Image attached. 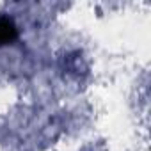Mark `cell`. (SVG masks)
Wrapping results in <instances>:
<instances>
[{
  "instance_id": "cell-1",
  "label": "cell",
  "mask_w": 151,
  "mask_h": 151,
  "mask_svg": "<svg viewBox=\"0 0 151 151\" xmlns=\"http://www.w3.org/2000/svg\"><path fill=\"white\" fill-rule=\"evenodd\" d=\"M18 37V29L14 22L7 16H0V45H7Z\"/></svg>"
}]
</instances>
